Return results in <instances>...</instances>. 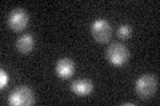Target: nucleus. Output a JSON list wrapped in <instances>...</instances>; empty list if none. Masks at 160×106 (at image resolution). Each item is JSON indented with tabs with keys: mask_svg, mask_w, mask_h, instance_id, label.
I'll use <instances>...</instances> for the list:
<instances>
[{
	"mask_svg": "<svg viewBox=\"0 0 160 106\" xmlns=\"http://www.w3.org/2000/svg\"><path fill=\"white\" fill-rule=\"evenodd\" d=\"M16 49L22 54H28L33 50L35 47V39L31 33H23L18 40H16Z\"/></svg>",
	"mask_w": 160,
	"mask_h": 106,
	"instance_id": "8",
	"label": "nucleus"
},
{
	"mask_svg": "<svg viewBox=\"0 0 160 106\" xmlns=\"http://www.w3.org/2000/svg\"><path fill=\"white\" fill-rule=\"evenodd\" d=\"M123 105H128V106H135V104H133V102H124Z\"/></svg>",
	"mask_w": 160,
	"mask_h": 106,
	"instance_id": "11",
	"label": "nucleus"
},
{
	"mask_svg": "<svg viewBox=\"0 0 160 106\" xmlns=\"http://www.w3.org/2000/svg\"><path fill=\"white\" fill-rule=\"evenodd\" d=\"M158 77L152 73H144L135 82V92L140 99H148L158 92Z\"/></svg>",
	"mask_w": 160,
	"mask_h": 106,
	"instance_id": "1",
	"label": "nucleus"
},
{
	"mask_svg": "<svg viewBox=\"0 0 160 106\" xmlns=\"http://www.w3.org/2000/svg\"><path fill=\"white\" fill-rule=\"evenodd\" d=\"M35 93L31 88L22 85V86L15 88L11 93L8 94L7 104L11 106H31L35 104Z\"/></svg>",
	"mask_w": 160,
	"mask_h": 106,
	"instance_id": "3",
	"label": "nucleus"
},
{
	"mask_svg": "<svg viewBox=\"0 0 160 106\" xmlns=\"http://www.w3.org/2000/svg\"><path fill=\"white\" fill-rule=\"evenodd\" d=\"M118 36L119 39H122V40H127L132 36V27L129 24H123V25H120V27L118 28Z\"/></svg>",
	"mask_w": 160,
	"mask_h": 106,
	"instance_id": "9",
	"label": "nucleus"
},
{
	"mask_svg": "<svg viewBox=\"0 0 160 106\" xmlns=\"http://www.w3.org/2000/svg\"><path fill=\"white\" fill-rule=\"evenodd\" d=\"M91 35L99 44H106L112 37V27L106 19H95L91 24Z\"/></svg>",
	"mask_w": 160,
	"mask_h": 106,
	"instance_id": "4",
	"label": "nucleus"
},
{
	"mask_svg": "<svg viewBox=\"0 0 160 106\" xmlns=\"http://www.w3.org/2000/svg\"><path fill=\"white\" fill-rule=\"evenodd\" d=\"M8 81H9L8 73L4 69H0V89L2 90L6 89L8 86Z\"/></svg>",
	"mask_w": 160,
	"mask_h": 106,
	"instance_id": "10",
	"label": "nucleus"
},
{
	"mask_svg": "<svg viewBox=\"0 0 160 106\" xmlns=\"http://www.w3.org/2000/svg\"><path fill=\"white\" fill-rule=\"evenodd\" d=\"M55 72L56 76L62 80H68L71 78L73 73H75V62L71 58L68 57H63L60 58L56 62V67H55Z\"/></svg>",
	"mask_w": 160,
	"mask_h": 106,
	"instance_id": "6",
	"label": "nucleus"
},
{
	"mask_svg": "<svg viewBox=\"0 0 160 106\" xmlns=\"http://www.w3.org/2000/svg\"><path fill=\"white\" fill-rule=\"evenodd\" d=\"M106 57L111 65L116 68H122L128 62L129 50L122 43H111L106 50Z\"/></svg>",
	"mask_w": 160,
	"mask_h": 106,
	"instance_id": "2",
	"label": "nucleus"
},
{
	"mask_svg": "<svg viewBox=\"0 0 160 106\" xmlns=\"http://www.w3.org/2000/svg\"><path fill=\"white\" fill-rule=\"evenodd\" d=\"M69 89H71V92L73 94L79 95V97H86V95L92 93L93 82L88 78H79V80H76V81H73L71 84Z\"/></svg>",
	"mask_w": 160,
	"mask_h": 106,
	"instance_id": "7",
	"label": "nucleus"
},
{
	"mask_svg": "<svg viewBox=\"0 0 160 106\" xmlns=\"http://www.w3.org/2000/svg\"><path fill=\"white\" fill-rule=\"evenodd\" d=\"M28 13L23 8H15L8 15L7 24L13 32H23L28 25Z\"/></svg>",
	"mask_w": 160,
	"mask_h": 106,
	"instance_id": "5",
	"label": "nucleus"
}]
</instances>
